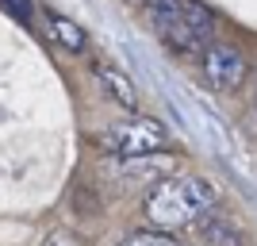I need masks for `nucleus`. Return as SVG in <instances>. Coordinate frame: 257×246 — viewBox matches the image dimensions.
<instances>
[{
    "label": "nucleus",
    "instance_id": "nucleus-8",
    "mask_svg": "<svg viewBox=\"0 0 257 246\" xmlns=\"http://www.w3.org/2000/svg\"><path fill=\"white\" fill-rule=\"evenodd\" d=\"M123 246H188V242H181L169 231H135V235H127Z\"/></svg>",
    "mask_w": 257,
    "mask_h": 246
},
{
    "label": "nucleus",
    "instance_id": "nucleus-4",
    "mask_svg": "<svg viewBox=\"0 0 257 246\" xmlns=\"http://www.w3.org/2000/svg\"><path fill=\"white\" fill-rule=\"evenodd\" d=\"M249 73V62L242 58V50L226 43H211L204 50V77L211 81L215 93H234Z\"/></svg>",
    "mask_w": 257,
    "mask_h": 246
},
{
    "label": "nucleus",
    "instance_id": "nucleus-5",
    "mask_svg": "<svg viewBox=\"0 0 257 246\" xmlns=\"http://www.w3.org/2000/svg\"><path fill=\"white\" fill-rule=\"evenodd\" d=\"M92 73H96L100 89H104V93L115 100L119 108H127V112H139L142 97H139V89H135V81H131V77L119 69V65H111V62H92Z\"/></svg>",
    "mask_w": 257,
    "mask_h": 246
},
{
    "label": "nucleus",
    "instance_id": "nucleus-2",
    "mask_svg": "<svg viewBox=\"0 0 257 246\" xmlns=\"http://www.w3.org/2000/svg\"><path fill=\"white\" fill-rule=\"evenodd\" d=\"M150 8L154 35L181 58H204V50L211 46L215 20L200 0H146Z\"/></svg>",
    "mask_w": 257,
    "mask_h": 246
},
{
    "label": "nucleus",
    "instance_id": "nucleus-7",
    "mask_svg": "<svg viewBox=\"0 0 257 246\" xmlns=\"http://www.w3.org/2000/svg\"><path fill=\"white\" fill-rule=\"evenodd\" d=\"M46 27H50V39L62 50H69V54H81L88 46V35H85V27L81 23H73L69 16H58V12H50L46 16Z\"/></svg>",
    "mask_w": 257,
    "mask_h": 246
},
{
    "label": "nucleus",
    "instance_id": "nucleus-3",
    "mask_svg": "<svg viewBox=\"0 0 257 246\" xmlns=\"http://www.w3.org/2000/svg\"><path fill=\"white\" fill-rule=\"evenodd\" d=\"M165 142H169L165 127L158 119H142V116L119 119V123H111L96 135V146H104L107 154H119V158H150Z\"/></svg>",
    "mask_w": 257,
    "mask_h": 246
},
{
    "label": "nucleus",
    "instance_id": "nucleus-1",
    "mask_svg": "<svg viewBox=\"0 0 257 246\" xmlns=\"http://www.w3.org/2000/svg\"><path fill=\"white\" fill-rule=\"evenodd\" d=\"M215 185L196 173H181V177H161L142 200V212L150 219L154 231H177V227L200 223L215 204Z\"/></svg>",
    "mask_w": 257,
    "mask_h": 246
},
{
    "label": "nucleus",
    "instance_id": "nucleus-6",
    "mask_svg": "<svg viewBox=\"0 0 257 246\" xmlns=\"http://www.w3.org/2000/svg\"><path fill=\"white\" fill-rule=\"evenodd\" d=\"M196 235H200V242L204 246H246V238H242V231L234 227V219L223 212H207L200 223H196Z\"/></svg>",
    "mask_w": 257,
    "mask_h": 246
}]
</instances>
